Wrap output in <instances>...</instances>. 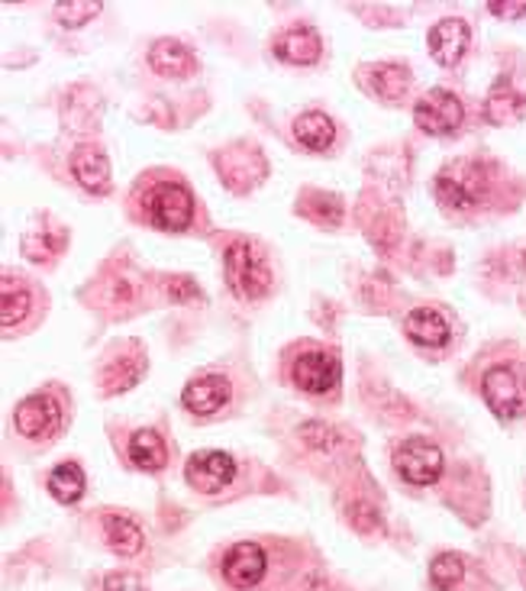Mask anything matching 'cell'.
I'll return each instance as SVG.
<instances>
[{
	"label": "cell",
	"instance_id": "cell-13",
	"mask_svg": "<svg viewBox=\"0 0 526 591\" xmlns=\"http://www.w3.org/2000/svg\"><path fill=\"white\" fill-rule=\"evenodd\" d=\"M320 49H323V43H320L317 30H310V26H291L275 39V56L282 61H291V65H313L320 59Z\"/></svg>",
	"mask_w": 526,
	"mask_h": 591
},
{
	"label": "cell",
	"instance_id": "cell-2",
	"mask_svg": "<svg viewBox=\"0 0 526 591\" xmlns=\"http://www.w3.org/2000/svg\"><path fill=\"white\" fill-rule=\"evenodd\" d=\"M484 401L504 420H517L526 414V375L517 368L498 365L484 375Z\"/></svg>",
	"mask_w": 526,
	"mask_h": 591
},
{
	"label": "cell",
	"instance_id": "cell-6",
	"mask_svg": "<svg viewBox=\"0 0 526 591\" xmlns=\"http://www.w3.org/2000/svg\"><path fill=\"white\" fill-rule=\"evenodd\" d=\"M184 478H187L191 488H197V491H204V495H217V491H224L236 478L233 456L217 453V450L194 453V456L187 459V466H184Z\"/></svg>",
	"mask_w": 526,
	"mask_h": 591
},
{
	"label": "cell",
	"instance_id": "cell-29",
	"mask_svg": "<svg viewBox=\"0 0 526 591\" xmlns=\"http://www.w3.org/2000/svg\"><path fill=\"white\" fill-rule=\"evenodd\" d=\"M494 16H526V3H491Z\"/></svg>",
	"mask_w": 526,
	"mask_h": 591
},
{
	"label": "cell",
	"instance_id": "cell-14",
	"mask_svg": "<svg viewBox=\"0 0 526 591\" xmlns=\"http://www.w3.org/2000/svg\"><path fill=\"white\" fill-rule=\"evenodd\" d=\"M404 330L413 343L420 346H446L453 330L446 323V317L439 310H430V307H420V310H410L408 320H404Z\"/></svg>",
	"mask_w": 526,
	"mask_h": 591
},
{
	"label": "cell",
	"instance_id": "cell-10",
	"mask_svg": "<svg viewBox=\"0 0 526 591\" xmlns=\"http://www.w3.org/2000/svg\"><path fill=\"white\" fill-rule=\"evenodd\" d=\"M224 576L236 589H252L265 576V553L259 543H236L224 559Z\"/></svg>",
	"mask_w": 526,
	"mask_h": 591
},
{
	"label": "cell",
	"instance_id": "cell-19",
	"mask_svg": "<svg viewBox=\"0 0 526 591\" xmlns=\"http://www.w3.org/2000/svg\"><path fill=\"white\" fill-rule=\"evenodd\" d=\"M484 114H488L491 123H498V126L517 123V120L526 117V98L524 94H517L511 84H501V88L491 91V98H488V104H484Z\"/></svg>",
	"mask_w": 526,
	"mask_h": 591
},
{
	"label": "cell",
	"instance_id": "cell-22",
	"mask_svg": "<svg viewBox=\"0 0 526 591\" xmlns=\"http://www.w3.org/2000/svg\"><path fill=\"white\" fill-rule=\"evenodd\" d=\"M368 84H371V91L378 98L398 101V98H404V91H408L410 84L408 68H401V65H378V68H371Z\"/></svg>",
	"mask_w": 526,
	"mask_h": 591
},
{
	"label": "cell",
	"instance_id": "cell-25",
	"mask_svg": "<svg viewBox=\"0 0 526 591\" xmlns=\"http://www.w3.org/2000/svg\"><path fill=\"white\" fill-rule=\"evenodd\" d=\"M98 13H101L98 0H61V3H56V16H59L61 26H84Z\"/></svg>",
	"mask_w": 526,
	"mask_h": 591
},
{
	"label": "cell",
	"instance_id": "cell-26",
	"mask_svg": "<svg viewBox=\"0 0 526 591\" xmlns=\"http://www.w3.org/2000/svg\"><path fill=\"white\" fill-rule=\"evenodd\" d=\"M139 372H142V362H139V359H119V362H114V365L107 368L104 385H107V391H126V388L136 385Z\"/></svg>",
	"mask_w": 526,
	"mask_h": 591
},
{
	"label": "cell",
	"instance_id": "cell-17",
	"mask_svg": "<svg viewBox=\"0 0 526 591\" xmlns=\"http://www.w3.org/2000/svg\"><path fill=\"white\" fill-rule=\"evenodd\" d=\"M294 136H297V143L307 146L310 152H323V149L333 146L336 126H333V120L327 117V114L310 111V114H300V117L294 120Z\"/></svg>",
	"mask_w": 526,
	"mask_h": 591
},
{
	"label": "cell",
	"instance_id": "cell-3",
	"mask_svg": "<svg viewBox=\"0 0 526 591\" xmlns=\"http://www.w3.org/2000/svg\"><path fill=\"white\" fill-rule=\"evenodd\" d=\"M462 117H466L462 101H459L453 91H443V88L423 94V98L416 101V107H413L416 126H420L423 133H430V136H449V133H456V129L462 126Z\"/></svg>",
	"mask_w": 526,
	"mask_h": 591
},
{
	"label": "cell",
	"instance_id": "cell-28",
	"mask_svg": "<svg viewBox=\"0 0 526 591\" xmlns=\"http://www.w3.org/2000/svg\"><path fill=\"white\" fill-rule=\"evenodd\" d=\"M104 591H146V589H142V582H139L136 576H129V572H117V576H107Z\"/></svg>",
	"mask_w": 526,
	"mask_h": 591
},
{
	"label": "cell",
	"instance_id": "cell-15",
	"mask_svg": "<svg viewBox=\"0 0 526 591\" xmlns=\"http://www.w3.org/2000/svg\"><path fill=\"white\" fill-rule=\"evenodd\" d=\"M149 65L162 75V78H187L194 68H197V59L194 53L178 43V39H159L149 53Z\"/></svg>",
	"mask_w": 526,
	"mask_h": 591
},
{
	"label": "cell",
	"instance_id": "cell-1",
	"mask_svg": "<svg viewBox=\"0 0 526 591\" xmlns=\"http://www.w3.org/2000/svg\"><path fill=\"white\" fill-rule=\"evenodd\" d=\"M224 269H227V282L233 288V295L255 300V297L268 295L272 288V272L265 255H259L255 246L249 242H233L224 255Z\"/></svg>",
	"mask_w": 526,
	"mask_h": 591
},
{
	"label": "cell",
	"instance_id": "cell-30",
	"mask_svg": "<svg viewBox=\"0 0 526 591\" xmlns=\"http://www.w3.org/2000/svg\"><path fill=\"white\" fill-rule=\"evenodd\" d=\"M169 295H175V297H181V295H194V288H191V285H187V279H178L175 285H169Z\"/></svg>",
	"mask_w": 526,
	"mask_h": 591
},
{
	"label": "cell",
	"instance_id": "cell-24",
	"mask_svg": "<svg viewBox=\"0 0 526 591\" xmlns=\"http://www.w3.org/2000/svg\"><path fill=\"white\" fill-rule=\"evenodd\" d=\"M462 576H466V562H462V556H456V553H443V556H436L433 566H430V582H433V589L436 591L456 589V586L462 582Z\"/></svg>",
	"mask_w": 526,
	"mask_h": 591
},
{
	"label": "cell",
	"instance_id": "cell-23",
	"mask_svg": "<svg viewBox=\"0 0 526 591\" xmlns=\"http://www.w3.org/2000/svg\"><path fill=\"white\" fill-rule=\"evenodd\" d=\"M49 491L61 504H75L84 495V473L78 463H61L59 469L49 475Z\"/></svg>",
	"mask_w": 526,
	"mask_h": 591
},
{
	"label": "cell",
	"instance_id": "cell-5",
	"mask_svg": "<svg viewBox=\"0 0 526 591\" xmlns=\"http://www.w3.org/2000/svg\"><path fill=\"white\" fill-rule=\"evenodd\" d=\"M395 466H398L404 481L423 488V485H433L443 475V453H439L436 443H430L423 436H413L398 450Z\"/></svg>",
	"mask_w": 526,
	"mask_h": 591
},
{
	"label": "cell",
	"instance_id": "cell-9",
	"mask_svg": "<svg viewBox=\"0 0 526 591\" xmlns=\"http://www.w3.org/2000/svg\"><path fill=\"white\" fill-rule=\"evenodd\" d=\"M340 359L330 353H304L294 362L291 375L300 391L307 395H327L340 385Z\"/></svg>",
	"mask_w": 526,
	"mask_h": 591
},
{
	"label": "cell",
	"instance_id": "cell-16",
	"mask_svg": "<svg viewBox=\"0 0 526 591\" xmlns=\"http://www.w3.org/2000/svg\"><path fill=\"white\" fill-rule=\"evenodd\" d=\"M71 172L81 181V187L94 191V194H107L111 191V162L104 152L94 149H78L71 159Z\"/></svg>",
	"mask_w": 526,
	"mask_h": 591
},
{
	"label": "cell",
	"instance_id": "cell-21",
	"mask_svg": "<svg viewBox=\"0 0 526 591\" xmlns=\"http://www.w3.org/2000/svg\"><path fill=\"white\" fill-rule=\"evenodd\" d=\"M0 304H3V310H0L3 330L16 327V323L30 314V307H33L30 292H26L20 282H13V279H3V285H0Z\"/></svg>",
	"mask_w": 526,
	"mask_h": 591
},
{
	"label": "cell",
	"instance_id": "cell-11",
	"mask_svg": "<svg viewBox=\"0 0 526 591\" xmlns=\"http://www.w3.org/2000/svg\"><path fill=\"white\" fill-rule=\"evenodd\" d=\"M184 408L197 417L217 414L227 401H230V382L224 375H207V378H197L184 388L181 395Z\"/></svg>",
	"mask_w": 526,
	"mask_h": 591
},
{
	"label": "cell",
	"instance_id": "cell-4",
	"mask_svg": "<svg viewBox=\"0 0 526 591\" xmlns=\"http://www.w3.org/2000/svg\"><path fill=\"white\" fill-rule=\"evenodd\" d=\"M149 220L159 227V230H184L191 220H194V197L184 184L175 181H165L159 184L152 194H149Z\"/></svg>",
	"mask_w": 526,
	"mask_h": 591
},
{
	"label": "cell",
	"instance_id": "cell-7",
	"mask_svg": "<svg viewBox=\"0 0 526 591\" xmlns=\"http://www.w3.org/2000/svg\"><path fill=\"white\" fill-rule=\"evenodd\" d=\"M13 423H16V430H20L26 440H49V436L59 433L61 411L53 398L33 395V398H26V401L16 405Z\"/></svg>",
	"mask_w": 526,
	"mask_h": 591
},
{
	"label": "cell",
	"instance_id": "cell-20",
	"mask_svg": "<svg viewBox=\"0 0 526 591\" xmlns=\"http://www.w3.org/2000/svg\"><path fill=\"white\" fill-rule=\"evenodd\" d=\"M104 533H107L111 549L119 553V556H136L142 549V531L123 514H107L104 518Z\"/></svg>",
	"mask_w": 526,
	"mask_h": 591
},
{
	"label": "cell",
	"instance_id": "cell-8",
	"mask_svg": "<svg viewBox=\"0 0 526 591\" xmlns=\"http://www.w3.org/2000/svg\"><path fill=\"white\" fill-rule=\"evenodd\" d=\"M481 191H484V178H481V169L471 162H459L436 178V197L446 207H471L478 204Z\"/></svg>",
	"mask_w": 526,
	"mask_h": 591
},
{
	"label": "cell",
	"instance_id": "cell-27",
	"mask_svg": "<svg viewBox=\"0 0 526 591\" xmlns=\"http://www.w3.org/2000/svg\"><path fill=\"white\" fill-rule=\"evenodd\" d=\"M300 436H304L310 446H317V450H333V446H336V430H330V427H323V423H304V427H300Z\"/></svg>",
	"mask_w": 526,
	"mask_h": 591
},
{
	"label": "cell",
	"instance_id": "cell-18",
	"mask_svg": "<svg viewBox=\"0 0 526 591\" xmlns=\"http://www.w3.org/2000/svg\"><path fill=\"white\" fill-rule=\"evenodd\" d=\"M129 459L146 473H159L169 463V450H165V443H162V436L156 430H139L129 440Z\"/></svg>",
	"mask_w": 526,
	"mask_h": 591
},
{
	"label": "cell",
	"instance_id": "cell-12",
	"mask_svg": "<svg viewBox=\"0 0 526 591\" xmlns=\"http://www.w3.org/2000/svg\"><path fill=\"white\" fill-rule=\"evenodd\" d=\"M468 23L466 20H439L433 30H430V53L439 65H456V61L466 56L468 49Z\"/></svg>",
	"mask_w": 526,
	"mask_h": 591
}]
</instances>
